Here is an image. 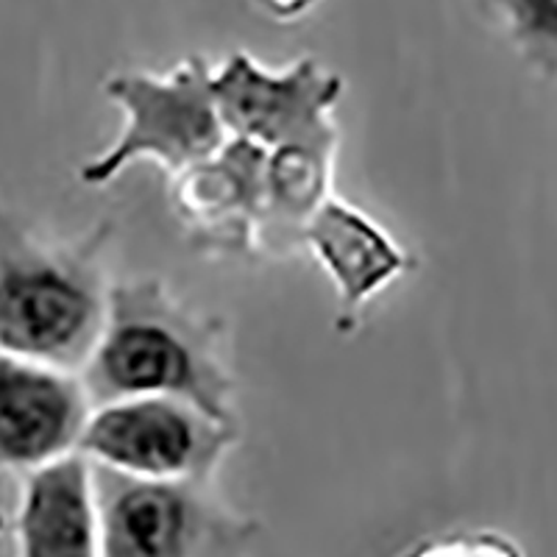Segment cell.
Segmentation results:
<instances>
[{
    "label": "cell",
    "mask_w": 557,
    "mask_h": 557,
    "mask_svg": "<svg viewBox=\"0 0 557 557\" xmlns=\"http://www.w3.org/2000/svg\"><path fill=\"white\" fill-rule=\"evenodd\" d=\"M82 385L92 407L162 396L237 424L226 321L184 305L162 278H128L109 287L107 315L84 362Z\"/></svg>",
    "instance_id": "1"
},
{
    "label": "cell",
    "mask_w": 557,
    "mask_h": 557,
    "mask_svg": "<svg viewBox=\"0 0 557 557\" xmlns=\"http://www.w3.org/2000/svg\"><path fill=\"white\" fill-rule=\"evenodd\" d=\"M107 237L101 226L78 246H51L0 201V351L59 371L89 360L107 315Z\"/></svg>",
    "instance_id": "2"
},
{
    "label": "cell",
    "mask_w": 557,
    "mask_h": 557,
    "mask_svg": "<svg viewBox=\"0 0 557 557\" xmlns=\"http://www.w3.org/2000/svg\"><path fill=\"white\" fill-rule=\"evenodd\" d=\"M101 557H248L260 524L209 482L139 480L92 466Z\"/></svg>",
    "instance_id": "3"
},
{
    "label": "cell",
    "mask_w": 557,
    "mask_h": 557,
    "mask_svg": "<svg viewBox=\"0 0 557 557\" xmlns=\"http://www.w3.org/2000/svg\"><path fill=\"white\" fill-rule=\"evenodd\" d=\"M212 67L203 57L184 59L168 73L123 70L103 82V96L121 107L123 132L114 146L82 168V182L101 187L137 159L157 162L168 176L212 157L228 139L212 98Z\"/></svg>",
    "instance_id": "4"
},
{
    "label": "cell",
    "mask_w": 557,
    "mask_h": 557,
    "mask_svg": "<svg viewBox=\"0 0 557 557\" xmlns=\"http://www.w3.org/2000/svg\"><path fill=\"white\" fill-rule=\"evenodd\" d=\"M235 444L237 424L184 401L139 396L89 410L78 455L139 480L209 482Z\"/></svg>",
    "instance_id": "5"
},
{
    "label": "cell",
    "mask_w": 557,
    "mask_h": 557,
    "mask_svg": "<svg viewBox=\"0 0 557 557\" xmlns=\"http://www.w3.org/2000/svg\"><path fill=\"white\" fill-rule=\"evenodd\" d=\"M209 87L228 137L248 139L265 151L341 139L335 107L346 84L312 57L273 70L251 53L235 51L212 70Z\"/></svg>",
    "instance_id": "6"
},
{
    "label": "cell",
    "mask_w": 557,
    "mask_h": 557,
    "mask_svg": "<svg viewBox=\"0 0 557 557\" xmlns=\"http://www.w3.org/2000/svg\"><path fill=\"white\" fill-rule=\"evenodd\" d=\"M268 151L228 137L212 157L173 176L171 201L187 243L215 257L260 253Z\"/></svg>",
    "instance_id": "7"
},
{
    "label": "cell",
    "mask_w": 557,
    "mask_h": 557,
    "mask_svg": "<svg viewBox=\"0 0 557 557\" xmlns=\"http://www.w3.org/2000/svg\"><path fill=\"white\" fill-rule=\"evenodd\" d=\"M89 410L73 371L0 351V474H28L76 455Z\"/></svg>",
    "instance_id": "8"
},
{
    "label": "cell",
    "mask_w": 557,
    "mask_h": 557,
    "mask_svg": "<svg viewBox=\"0 0 557 557\" xmlns=\"http://www.w3.org/2000/svg\"><path fill=\"white\" fill-rule=\"evenodd\" d=\"M301 246L310 248L335 285L341 332L355 330L362 305L416 265L374 218L332 196L301 228Z\"/></svg>",
    "instance_id": "9"
},
{
    "label": "cell",
    "mask_w": 557,
    "mask_h": 557,
    "mask_svg": "<svg viewBox=\"0 0 557 557\" xmlns=\"http://www.w3.org/2000/svg\"><path fill=\"white\" fill-rule=\"evenodd\" d=\"M14 557H101L92 462L67 455L23 474Z\"/></svg>",
    "instance_id": "10"
},
{
    "label": "cell",
    "mask_w": 557,
    "mask_h": 557,
    "mask_svg": "<svg viewBox=\"0 0 557 557\" xmlns=\"http://www.w3.org/2000/svg\"><path fill=\"white\" fill-rule=\"evenodd\" d=\"M335 153L337 139L296 143L268 151L265 209L260 228L262 251H287L301 243V228L330 198Z\"/></svg>",
    "instance_id": "11"
},
{
    "label": "cell",
    "mask_w": 557,
    "mask_h": 557,
    "mask_svg": "<svg viewBox=\"0 0 557 557\" xmlns=\"http://www.w3.org/2000/svg\"><path fill=\"white\" fill-rule=\"evenodd\" d=\"M521 62L541 78H557V0H482Z\"/></svg>",
    "instance_id": "12"
},
{
    "label": "cell",
    "mask_w": 557,
    "mask_h": 557,
    "mask_svg": "<svg viewBox=\"0 0 557 557\" xmlns=\"http://www.w3.org/2000/svg\"><path fill=\"white\" fill-rule=\"evenodd\" d=\"M401 557H524V552L505 532L462 530L421 541Z\"/></svg>",
    "instance_id": "13"
},
{
    "label": "cell",
    "mask_w": 557,
    "mask_h": 557,
    "mask_svg": "<svg viewBox=\"0 0 557 557\" xmlns=\"http://www.w3.org/2000/svg\"><path fill=\"white\" fill-rule=\"evenodd\" d=\"M262 9H265L271 17L276 20H296L301 14L310 12L315 7L318 0H257Z\"/></svg>",
    "instance_id": "14"
}]
</instances>
